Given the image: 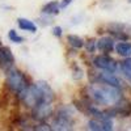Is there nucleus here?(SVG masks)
I'll return each mask as SVG.
<instances>
[{
  "mask_svg": "<svg viewBox=\"0 0 131 131\" xmlns=\"http://www.w3.org/2000/svg\"><path fill=\"white\" fill-rule=\"evenodd\" d=\"M130 2H131V0H130Z\"/></svg>",
  "mask_w": 131,
  "mask_h": 131,
  "instance_id": "20",
  "label": "nucleus"
},
{
  "mask_svg": "<svg viewBox=\"0 0 131 131\" xmlns=\"http://www.w3.org/2000/svg\"><path fill=\"white\" fill-rule=\"evenodd\" d=\"M97 79L98 81L101 83H105V84H109V85H113V86H118L121 88V80L117 78L115 72H110V71H102L97 75Z\"/></svg>",
  "mask_w": 131,
  "mask_h": 131,
  "instance_id": "8",
  "label": "nucleus"
},
{
  "mask_svg": "<svg viewBox=\"0 0 131 131\" xmlns=\"http://www.w3.org/2000/svg\"><path fill=\"white\" fill-rule=\"evenodd\" d=\"M8 38L10 39V42H13V43H23V42L25 41L24 37L18 36V34H17V31L13 30V29L8 31Z\"/></svg>",
  "mask_w": 131,
  "mask_h": 131,
  "instance_id": "16",
  "label": "nucleus"
},
{
  "mask_svg": "<svg viewBox=\"0 0 131 131\" xmlns=\"http://www.w3.org/2000/svg\"><path fill=\"white\" fill-rule=\"evenodd\" d=\"M93 64L94 67L100 68L102 71H110V72H115L118 71V64L114 59H112L107 54H102V55H98L93 59Z\"/></svg>",
  "mask_w": 131,
  "mask_h": 131,
  "instance_id": "7",
  "label": "nucleus"
},
{
  "mask_svg": "<svg viewBox=\"0 0 131 131\" xmlns=\"http://www.w3.org/2000/svg\"><path fill=\"white\" fill-rule=\"evenodd\" d=\"M84 45H85L86 50H88V52H94V50H96V47H97V41H96V39H91V41H88V42H85Z\"/></svg>",
  "mask_w": 131,
  "mask_h": 131,
  "instance_id": "17",
  "label": "nucleus"
},
{
  "mask_svg": "<svg viewBox=\"0 0 131 131\" xmlns=\"http://www.w3.org/2000/svg\"><path fill=\"white\" fill-rule=\"evenodd\" d=\"M109 29V31L112 34L118 38V39H122L126 41L128 38H131V25L128 24H123V23H112L106 26Z\"/></svg>",
  "mask_w": 131,
  "mask_h": 131,
  "instance_id": "6",
  "label": "nucleus"
},
{
  "mask_svg": "<svg viewBox=\"0 0 131 131\" xmlns=\"http://www.w3.org/2000/svg\"><path fill=\"white\" fill-rule=\"evenodd\" d=\"M114 49L118 55H121L123 58L131 57V43L128 42H119L117 45H114Z\"/></svg>",
  "mask_w": 131,
  "mask_h": 131,
  "instance_id": "12",
  "label": "nucleus"
},
{
  "mask_svg": "<svg viewBox=\"0 0 131 131\" xmlns=\"http://www.w3.org/2000/svg\"><path fill=\"white\" fill-rule=\"evenodd\" d=\"M98 50H101L105 54H109L114 50V39L110 37H102L100 41L97 42Z\"/></svg>",
  "mask_w": 131,
  "mask_h": 131,
  "instance_id": "10",
  "label": "nucleus"
},
{
  "mask_svg": "<svg viewBox=\"0 0 131 131\" xmlns=\"http://www.w3.org/2000/svg\"><path fill=\"white\" fill-rule=\"evenodd\" d=\"M28 106H30L39 119L47 118L51 114V105L54 101V92L45 81H38L29 85L24 96L21 97Z\"/></svg>",
  "mask_w": 131,
  "mask_h": 131,
  "instance_id": "1",
  "label": "nucleus"
},
{
  "mask_svg": "<svg viewBox=\"0 0 131 131\" xmlns=\"http://www.w3.org/2000/svg\"><path fill=\"white\" fill-rule=\"evenodd\" d=\"M88 92L94 102L100 105H107V106H117L123 97L121 88L101 83V81L91 84Z\"/></svg>",
  "mask_w": 131,
  "mask_h": 131,
  "instance_id": "2",
  "label": "nucleus"
},
{
  "mask_svg": "<svg viewBox=\"0 0 131 131\" xmlns=\"http://www.w3.org/2000/svg\"><path fill=\"white\" fill-rule=\"evenodd\" d=\"M17 25L21 30H25V31H29V33H36L37 31V25L33 23V21L24 18V17L17 18Z\"/></svg>",
  "mask_w": 131,
  "mask_h": 131,
  "instance_id": "11",
  "label": "nucleus"
},
{
  "mask_svg": "<svg viewBox=\"0 0 131 131\" xmlns=\"http://www.w3.org/2000/svg\"><path fill=\"white\" fill-rule=\"evenodd\" d=\"M67 41L68 43L73 47V49H81L84 46V41L79 37V36H75V34H70L67 37Z\"/></svg>",
  "mask_w": 131,
  "mask_h": 131,
  "instance_id": "15",
  "label": "nucleus"
},
{
  "mask_svg": "<svg viewBox=\"0 0 131 131\" xmlns=\"http://www.w3.org/2000/svg\"><path fill=\"white\" fill-rule=\"evenodd\" d=\"M59 3L55 2V0H52V2H49L47 4H45L42 7V13H45L47 16H52V15H58L59 13Z\"/></svg>",
  "mask_w": 131,
  "mask_h": 131,
  "instance_id": "13",
  "label": "nucleus"
},
{
  "mask_svg": "<svg viewBox=\"0 0 131 131\" xmlns=\"http://www.w3.org/2000/svg\"><path fill=\"white\" fill-rule=\"evenodd\" d=\"M13 63H15V57L12 51L9 50V47L0 46V66L4 70H8L9 67L13 66Z\"/></svg>",
  "mask_w": 131,
  "mask_h": 131,
  "instance_id": "9",
  "label": "nucleus"
},
{
  "mask_svg": "<svg viewBox=\"0 0 131 131\" xmlns=\"http://www.w3.org/2000/svg\"><path fill=\"white\" fill-rule=\"evenodd\" d=\"M88 128L94 131H110L113 130V121L110 119V117L104 113L91 119L88 122Z\"/></svg>",
  "mask_w": 131,
  "mask_h": 131,
  "instance_id": "5",
  "label": "nucleus"
},
{
  "mask_svg": "<svg viewBox=\"0 0 131 131\" xmlns=\"http://www.w3.org/2000/svg\"><path fill=\"white\" fill-rule=\"evenodd\" d=\"M52 34L55 36V37H58V38H60L62 34H63V29L60 26H54L52 28Z\"/></svg>",
  "mask_w": 131,
  "mask_h": 131,
  "instance_id": "18",
  "label": "nucleus"
},
{
  "mask_svg": "<svg viewBox=\"0 0 131 131\" xmlns=\"http://www.w3.org/2000/svg\"><path fill=\"white\" fill-rule=\"evenodd\" d=\"M72 114L73 110L68 106L60 107L57 110V113L52 117V130H70L72 126Z\"/></svg>",
  "mask_w": 131,
  "mask_h": 131,
  "instance_id": "4",
  "label": "nucleus"
},
{
  "mask_svg": "<svg viewBox=\"0 0 131 131\" xmlns=\"http://www.w3.org/2000/svg\"><path fill=\"white\" fill-rule=\"evenodd\" d=\"M119 67H121V71L125 76V79L131 84V57L125 58V60L121 62V66H119Z\"/></svg>",
  "mask_w": 131,
  "mask_h": 131,
  "instance_id": "14",
  "label": "nucleus"
},
{
  "mask_svg": "<svg viewBox=\"0 0 131 131\" xmlns=\"http://www.w3.org/2000/svg\"><path fill=\"white\" fill-rule=\"evenodd\" d=\"M5 72H7V85L9 86V89L16 92L21 98L29 86L25 75L13 67H9L8 70H5Z\"/></svg>",
  "mask_w": 131,
  "mask_h": 131,
  "instance_id": "3",
  "label": "nucleus"
},
{
  "mask_svg": "<svg viewBox=\"0 0 131 131\" xmlns=\"http://www.w3.org/2000/svg\"><path fill=\"white\" fill-rule=\"evenodd\" d=\"M73 2V0H62V2L59 3V8L60 9H64V8H67L71 3Z\"/></svg>",
  "mask_w": 131,
  "mask_h": 131,
  "instance_id": "19",
  "label": "nucleus"
}]
</instances>
